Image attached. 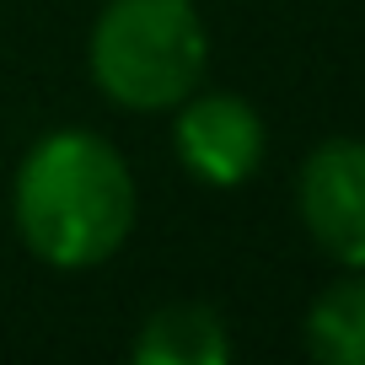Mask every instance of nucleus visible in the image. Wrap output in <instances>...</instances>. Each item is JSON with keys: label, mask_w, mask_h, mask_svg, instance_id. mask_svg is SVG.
I'll use <instances>...</instances> for the list:
<instances>
[{"label": "nucleus", "mask_w": 365, "mask_h": 365, "mask_svg": "<svg viewBox=\"0 0 365 365\" xmlns=\"http://www.w3.org/2000/svg\"><path fill=\"white\" fill-rule=\"evenodd\" d=\"M210 33L194 0H108L91 27V81L129 113H161L205 81Z\"/></svg>", "instance_id": "obj_2"}, {"label": "nucleus", "mask_w": 365, "mask_h": 365, "mask_svg": "<svg viewBox=\"0 0 365 365\" xmlns=\"http://www.w3.org/2000/svg\"><path fill=\"white\" fill-rule=\"evenodd\" d=\"M307 349L328 365H365V279H339L312 301Z\"/></svg>", "instance_id": "obj_6"}, {"label": "nucleus", "mask_w": 365, "mask_h": 365, "mask_svg": "<svg viewBox=\"0 0 365 365\" xmlns=\"http://www.w3.org/2000/svg\"><path fill=\"white\" fill-rule=\"evenodd\" d=\"M11 215L22 242L54 269L113 258L135 226V178L91 129H54L16 167Z\"/></svg>", "instance_id": "obj_1"}, {"label": "nucleus", "mask_w": 365, "mask_h": 365, "mask_svg": "<svg viewBox=\"0 0 365 365\" xmlns=\"http://www.w3.org/2000/svg\"><path fill=\"white\" fill-rule=\"evenodd\" d=\"M296 205L312 242L344 269H365V140H328L307 156Z\"/></svg>", "instance_id": "obj_3"}, {"label": "nucleus", "mask_w": 365, "mask_h": 365, "mask_svg": "<svg viewBox=\"0 0 365 365\" xmlns=\"http://www.w3.org/2000/svg\"><path fill=\"white\" fill-rule=\"evenodd\" d=\"M226 322L199 301H172V307L150 312L135 339L140 365H226Z\"/></svg>", "instance_id": "obj_5"}, {"label": "nucleus", "mask_w": 365, "mask_h": 365, "mask_svg": "<svg viewBox=\"0 0 365 365\" xmlns=\"http://www.w3.org/2000/svg\"><path fill=\"white\" fill-rule=\"evenodd\" d=\"M178 156L210 188H237L263 161V118L231 91H194L178 103Z\"/></svg>", "instance_id": "obj_4"}]
</instances>
